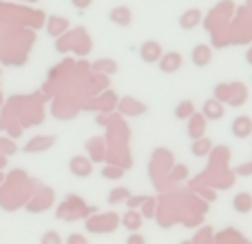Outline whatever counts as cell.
Segmentation results:
<instances>
[{"mask_svg":"<svg viewBox=\"0 0 252 244\" xmlns=\"http://www.w3.org/2000/svg\"><path fill=\"white\" fill-rule=\"evenodd\" d=\"M208 60H210V51H208V49L195 47V51H192V62H195L197 67H204V65H208Z\"/></svg>","mask_w":252,"mask_h":244,"instance_id":"cell-1","label":"cell"},{"mask_svg":"<svg viewBox=\"0 0 252 244\" xmlns=\"http://www.w3.org/2000/svg\"><path fill=\"white\" fill-rule=\"evenodd\" d=\"M71 166H73L71 171H73L75 175H82V178H84V175L91 173V169H89V164H87L84 160H73V162H71Z\"/></svg>","mask_w":252,"mask_h":244,"instance_id":"cell-2","label":"cell"},{"mask_svg":"<svg viewBox=\"0 0 252 244\" xmlns=\"http://www.w3.org/2000/svg\"><path fill=\"white\" fill-rule=\"evenodd\" d=\"M157 53V42H146L142 49V58L144 60H151V56H155Z\"/></svg>","mask_w":252,"mask_h":244,"instance_id":"cell-3","label":"cell"},{"mask_svg":"<svg viewBox=\"0 0 252 244\" xmlns=\"http://www.w3.org/2000/svg\"><path fill=\"white\" fill-rule=\"evenodd\" d=\"M42 242H58V236L56 233H47V236L42 238Z\"/></svg>","mask_w":252,"mask_h":244,"instance_id":"cell-4","label":"cell"},{"mask_svg":"<svg viewBox=\"0 0 252 244\" xmlns=\"http://www.w3.org/2000/svg\"><path fill=\"white\" fill-rule=\"evenodd\" d=\"M248 60H250V65H252V49L248 51Z\"/></svg>","mask_w":252,"mask_h":244,"instance_id":"cell-5","label":"cell"},{"mask_svg":"<svg viewBox=\"0 0 252 244\" xmlns=\"http://www.w3.org/2000/svg\"><path fill=\"white\" fill-rule=\"evenodd\" d=\"M0 180H2V175H0Z\"/></svg>","mask_w":252,"mask_h":244,"instance_id":"cell-6","label":"cell"}]
</instances>
